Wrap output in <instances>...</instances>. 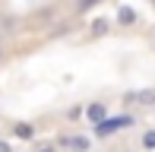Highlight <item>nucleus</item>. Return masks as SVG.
I'll use <instances>...</instances> for the list:
<instances>
[{
  "instance_id": "nucleus-1",
  "label": "nucleus",
  "mask_w": 155,
  "mask_h": 152,
  "mask_svg": "<svg viewBox=\"0 0 155 152\" xmlns=\"http://www.w3.org/2000/svg\"><path fill=\"white\" fill-rule=\"evenodd\" d=\"M133 124V114H117V117H108V121H101L98 127H92V136L95 140H108V136L120 133V130H127Z\"/></svg>"
},
{
  "instance_id": "nucleus-2",
  "label": "nucleus",
  "mask_w": 155,
  "mask_h": 152,
  "mask_svg": "<svg viewBox=\"0 0 155 152\" xmlns=\"http://www.w3.org/2000/svg\"><path fill=\"white\" fill-rule=\"evenodd\" d=\"M57 146L70 149V152H92V136H86V133H67V136L57 140Z\"/></svg>"
},
{
  "instance_id": "nucleus-3",
  "label": "nucleus",
  "mask_w": 155,
  "mask_h": 152,
  "mask_svg": "<svg viewBox=\"0 0 155 152\" xmlns=\"http://www.w3.org/2000/svg\"><path fill=\"white\" fill-rule=\"evenodd\" d=\"M82 114H86L89 127H98L101 121H108V117H111V111H108V101H89V105L82 108Z\"/></svg>"
},
{
  "instance_id": "nucleus-4",
  "label": "nucleus",
  "mask_w": 155,
  "mask_h": 152,
  "mask_svg": "<svg viewBox=\"0 0 155 152\" xmlns=\"http://www.w3.org/2000/svg\"><path fill=\"white\" fill-rule=\"evenodd\" d=\"M127 101H136L143 108H152L155 105V86H146V89H136V92L127 95Z\"/></svg>"
},
{
  "instance_id": "nucleus-5",
  "label": "nucleus",
  "mask_w": 155,
  "mask_h": 152,
  "mask_svg": "<svg viewBox=\"0 0 155 152\" xmlns=\"http://www.w3.org/2000/svg\"><path fill=\"white\" fill-rule=\"evenodd\" d=\"M13 136H16V140H35V127L25 124V121H19V124H13Z\"/></svg>"
},
{
  "instance_id": "nucleus-6",
  "label": "nucleus",
  "mask_w": 155,
  "mask_h": 152,
  "mask_svg": "<svg viewBox=\"0 0 155 152\" xmlns=\"http://www.w3.org/2000/svg\"><path fill=\"white\" fill-rule=\"evenodd\" d=\"M117 22H120V25H133V22H136V10H133V6H117Z\"/></svg>"
},
{
  "instance_id": "nucleus-7",
  "label": "nucleus",
  "mask_w": 155,
  "mask_h": 152,
  "mask_svg": "<svg viewBox=\"0 0 155 152\" xmlns=\"http://www.w3.org/2000/svg\"><path fill=\"white\" fill-rule=\"evenodd\" d=\"M139 149L143 152H155V127H149L143 133V140H139Z\"/></svg>"
},
{
  "instance_id": "nucleus-8",
  "label": "nucleus",
  "mask_w": 155,
  "mask_h": 152,
  "mask_svg": "<svg viewBox=\"0 0 155 152\" xmlns=\"http://www.w3.org/2000/svg\"><path fill=\"white\" fill-rule=\"evenodd\" d=\"M92 32H95V35H104V32H108V19H95V22H92Z\"/></svg>"
},
{
  "instance_id": "nucleus-9",
  "label": "nucleus",
  "mask_w": 155,
  "mask_h": 152,
  "mask_svg": "<svg viewBox=\"0 0 155 152\" xmlns=\"http://www.w3.org/2000/svg\"><path fill=\"white\" fill-rule=\"evenodd\" d=\"M79 114H82V108H70V111H67V117H70V121H76Z\"/></svg>"
},
{
  "instance_id": "nucleus-10",
  "label": "nucleus",
  "mask_w": 155,
  "mask_h": 152,
  "mask_svg": "<svg viewBox=\"0 0 155 152\" xmlns=\"http://www.w3.org/2000/svg\"><path fill=\"white\" fill-rule=\"evenodd\" d=\"M0 152H13V146H10L6 140H0Z\"/></svg>"
},
{
  "instance_id": "nucleus-11",
  "label": "nucleus",
  "mask_w": 155,
  "mask_h": 152,
  "mask_svg": "<svg viewBox=\"0 0 155 152\" xmlns=\"http://www.w3.org/2000/svg\"><path fill=\"white\" fill-rule=\"evenodd\" d=\"M35 152H57L54 146H41V149H35Z\"/></svg>"
}]
</instances>
